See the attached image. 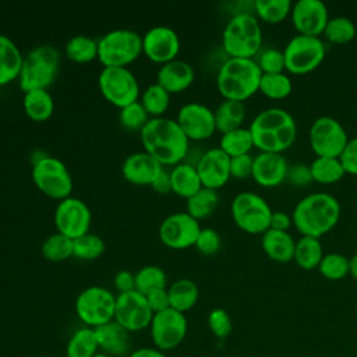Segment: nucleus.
I'll return each mask as SVG.
<instances>
[{"instance_id":"obj_1","label":"nucleus","mask_w":357,"mask_h":357,"mask_svg":"<svg viewBox=\"0 0 357 357\" xmlns=\"http://www.w3.org/2000/svg\"><path fill=\"white\" fill-rule=\"evenodd\" d=\"M144 151L165 165H177L187 158L190 139L174 119L151 117L139 131Z\"/></svg>"},{"instance_id":"obj_2","label":"nucleus","mask_w":357,"mask_h":357,"mask_svg":"<svg viewBox=\"0 0 357 357\" xmlns=\"http://www.w3.org/2000/svg\"><path fill=\"white\" fill-rule=\"evenodd\" d=\"M254 146L261 152L282 153L289 149L297 134L293 116L282 107H268L261 110L250 124Z\"/></svg>"},{"instance_id":"obj_3","label":"nucleus","mask_w":357,"mask_h":357,"mask_svg":"<svg viewBox=\"0 0 357 357\" xmlns=\"http://www.w3.org/2000/svg\"><path fill=\"white\" fill-rule=\"evenodd\" d=\"M340 218V204L329 192H311L303 197L291 212V220L303 236L319 238L333 229Z\"/></svg>"},{"instance_id":"obj_4","label":"nucleus","mask_w":357,"mask_h":357,"mask_svg":"<svg viewBox=\"0 0 357 357\" xmlns=\"http://www.w3.org/2000/svg\"><path fill=\"white\" fill-rule=\"evenodd\" d=\"M262 71L254 59L229 57L218 70L216 85L225 99L244 102L259 91Z\"/></svg>"},{"instance_id":"obj_5","label":"nucleus","mask_w":357,"mask_h":357,"mask_svg":"<svg viewBox=\"0 0 357 357\" xmlns=\"http://www.w3.org/2000/svg\"><path fill=\"white\" fill-rule=\"evenodd\" d=\"M60 67V52L50 43L32 47L22 60L18 75L20 88L24 92L33 89H47L56 79Z\"/></svg>"},{"instance_id":"obj_6","label":"nucleus","mask_w":357,"mask_h":357,"mask_svg":"<svg viewBox=\"0 0 357 357\" xmlns=\"http://www.w3.org/2000/svg\"><path fill=\"white\" fill-rule=\"evenodd\" d=\"M222 43L230 57L254 59L262 43V29L257 17L248 11L236 13L223 29Z\"/></svg>"},{"instance_id":"obj_7","label":"nucleus","mask_w":357,"mask_h":357,"mask_svg":"<svg viewBox=\"0 0 357 357\" xmlns=\"http://www.w3.org/2000/svg\"><path fill=\"white\" fill-rule=\"evenodd\" d=\"M142 53V36L128 28H117L98 39V59L105 67H127Z\"/></svg>"},{"instance_id":"obj_8","label":"nucleus","mask_w":357,"mask_h":357,"mask_svg":"<svg viewBox=\"0 0 357 357\" xmlns=\"http://www.w3.org/2000/svg\"><path fill=\"white\" fill-rule=\"evenodd\" d=\"M234 223L247 233L264 234L271 227L272 209L269 204L257 192H238L230 205Z\"/></svg>"},{"instance_id":"obj_9","label":"nucleus","mask_w":357,"mask_h":357,"mask_svg":"<svg viewBox=\"0 0 357 357\" xmlns=\"http://www.w3.org/2000/svg\"><path fill=\"white\" fill-rule=\"evenodd\" d=\"M32 180L42 192L56 199L70 197L73 190L68 167L63 160L50 155L40 156L33 162Z\"/></svg>"},{"instance_id":"obj_10","label":"nucleus","mask_w":357,"mask_h":357,"mask_svg":"<svg viewBox=\"0 0 357 357\" xmlns=\"http://www.w3.org/2000/svg\"><path fill=\"white\" fill-rule=\"evenodd\" d=\"M116 296L102 286H89L75 298V312L81 322L89 328H98L114 318Z\"/></svg>"},{"instance_id":"obj_11","label":"nucleus","mask_w":357,"mask_h":357,"mask_svg":"<svg viewBox=\"0 0 357 357\" xmlns=\"http://www.w3.org/2000/svg\"><path fill=\"white\" fill-rule=\"evenodd\" d=\"M98 85L105 99L119 109L139 98V82L128 67H103Z\"/></svg>"},{"instance_id":"obj_12","label":"nucleus","mask_w":357,"mask_h":357,"mask_svg":"<svg viewBox=\"0 0 357 357\" xmlns=\"http://www.w3.org/2000/svg\"><path fill=\"white\" fill-rule=\"evenodd\" d=\"M325 52V45L319 36L297 33L283 49L286 70L291 74H307L322 63Z\"/></svg>"},{"instance_id":"obj_13","label":"nucleus","mask_w":357,"mask_h":357,"mask_svg":"<svg viewBox=\"0 0 357 357\" xmlns=\"http://www.w3.org/2000/svg\"><path fill=\"white\" fill-rule=\"evenodd\" d=\"M308 137L315 155L325 158H339L349 141L342 123L331 116L315 119L310 127Z\"/></svg>"},{"instance_id":"obj_14","label":"nucleus","mask_w":357,"mask_h":357,"mask_svg":"<svg viewBox=\"0 0 357 357\" xmlns=\"http://www.w3.org/2000/svg\"><path fill=\"white\" fill-rule=\"evenodd\" d=\"M187 329L188 324L185 314L172 307L155 312L149 325L151 339L155 347L165 353L176 349L184 342Z\"/></svg>"},{"instance_id":"obj_15","label":"nucleus","mask_w":357,"mask_h":357,"mask_svg":"<svg viewBox=\"0 0 357 357\" xmlns=\"http://www.w3.org/2000/svg\"><path fill=\"white\" fill-rule=\"evenodd\" d=\"M153 318L146 297L138 290L117 293L114 305V321L128 332H138L149 328Z\"/></svg>"},{"instance_id":"obj_16","label":"nucleus","mask_w":357,"mask_h":357,"mask_svg":"<svg viewBox=\"0 0 357 357\" xmlns=\"http://www.w3.org/2000/svg\"><path fill=\"white\" fill-rule=\"evenodd\" d=\"M198 219L185 212H173L167 215L159 226L162 243L174 250L188 248L195 244L201 231Z\"/></svg>"},{"instance_id":"obj_17","label":"nucleus","mask_w":357,"mask_h":357,"mask_svg":"<svg viewBox=\"0 0 357 357\" xmlns=\"http://www.w3.org/2000/svg\"><path fill=\"white\" fill-rule=\"evenodd\" d=\"M91 219V209L82 199L77 197L70 195L60 199L54 209V223L57 231L68 236L73 240L89 231Z\"/></svg>"},{"instance_id":"obj_18","label":"nucleus","mask_w":357,"mask_h":357,"mask_svg":"<svg viewBox=\"0 0 357 357\" xmlns=\"http://www.w3.org/2000/svg\"><path fill=\"white\" fill-rule=\"evenodd\" d=\"M176 121L187 138L194 141L206 139L216 130L213 110L199 102L184 103L177 112Z\"/></svg>"},{"instance_id":"obj_19","label":"nucleus","mask_w":357,"mask_h":357,"mask_svg":"<svg viewBox=\"0 0 357 357\" xmlns=\"http://www.w3.org/2000/svg\"><path fill=\"white\" fill-rule=\"evenodd\" d=\"M180 50L177 32L167 25H155L142 35V53L155 63L174 60Z\"/></svg>"},{"instance_id":"obj_20","label":"nucleus","mask_w":357,"mask_h":357,"mask_svg":"<svg viewBox=\"0 0 357 357\" xmlns=\"http://www.w3.org/2000/svg\"><path fill=\"white\" fill-rule=\"evenodd\" d=\"M291 21L298 33L319 36L329 20L328 7L321 0H298L291 6Z\"/></svg>"},{"instance_id":"obj_21","label":"nucleus","mask_w":357,"mask_h":357,"mask_svg":"<svg viewBox=\"0 0 357 357\" xmlns=\"http://www.w3.org/2000/svg\"><path fill=\"white\" fill-rule=\"evenodd\" d=\"M197 172L199 174L204 187L218 190L223 187L230 176V156L223 152L219 146L205 151L197 165Z\"/></svg>"},{"instance_id":"obj_22","label":"nucleus","mask_w":357,"mask_h":357,"mask_svg":"<svg viewBox=\"0 0 357 357\" xmlns=\"http://www.w3.org/2000/svg\"><path fill=\"white\" fill-rule=\"evenodd\" d=\"M287 159L282 153L259 152L254 156L251 177L262 187H275L286 180Z\"/></svg>"},{"instance_id":"obj_23","label":"nucleus","mask_w":357,"mask_h":357,"mask_svg":"<svg viewBox=\"0 0 357 357\" xmlns=\"http://www.w3.org/2000/svg\"><path fill=\"white\" fill-rule=\"evenodd\" d=\"M162 169L163 165L146 151L130 153L121 165V173L124 178L139 185H151Z\"/></svg>"},{"instance_id":"obj_24","label":"nucleus","mask_w":357,"mask_h":357,"mask_svg":"<svg viewBox=\"0 0 357 357\" xmlns=\"http://www.w3.org/2000/svg\"><path fill=\"white\" fill-rule=\"evenodd\" d=\"M194 78V67L180 59L160 64L156 73V82L170 93H177L187 89L192 84Z\"/></svg>"},{"instance_id":"obj_25","label":"nucleus","mask_w":357,"mask_h":357,"mask_svg":"<svg viewBox=\"0 0 357 357\" xmlns=\"http://www.w3.org/2000/svg\"><path fill=\"white\" fill-rule=\"evenodd\" d=\"M99 350L109 356H126L130 349V332L114 319L95 328Z\"/></svg>"},{"instance_id":"obj_26","label":"nucleus","mask_w":357,"mask_h":357,"mask_svg":"<svg viewBox=\"0 0 357 357\" xmlns=\"http://www.w3.org/2000/svg\"><path fill=\"white\" fill-rule=\"evenodd\" d=\"M264 252L276 262H289L294 257L296 241L289 231L268 229L261 238Z\"/></svg>"},{"instance_id":"obj_27","label":"nucleus","mask_w":357,"mask_h":357,"mask_svg":"<svg viewBox=\"0 0 357 357\" xmlns=\"http://www.w3.org/2000/svg\"><path fill=\"white\" fill-rule=\"evenodd\" d=\"M24 56L17 43L4 33H0V85L18 79Z\"/></svg>"},{"instance_id":"obj_28","label":"nucleus","mask_w":357,"mask_h":357,"mask_svg":"<svg viewBox=\"0 0 357 357\" xmlns=\"http://www.w3.org/2000/svg\"><path fill=\"white\" fill-rule=\"evenodd\" d=\"M172 191L185 199L194 195L201 187V178L197 172V167L188 162H180L173 166L170 170Z\"/></svg>"},{"instance_id":"obj_29","label":"nucleus","mask_w":357,"mask_h":357,"mask_svg":"<svg viewBox=\"0 0 357 357\" xmlns=\"http://www.w3.org/2000/svg\"><path fill=\"white\" fill-rule=\"evenodd\" d=\"M167 291H169L170 307L183 314L191 310L197 304L199 297V290L197 283L188 278L176 279L167 287Z\"/></svg>"},{"instance_id":"obj_30","label":"nucleus","mask_w":357,"mask_h":357,"mask_svg":"<svg viewBox=\"0 0 357 357\" xmlns=\"http://www.w3.org/2000/svg\"><path fill=\"white\" fill-rule=\"evenodd\" d=\"M213 114L216 130L223 134L230 130L243 127L241 124L245 119V105L240 100L225 99L213 110Z\"/></svg>"},{"instance_id":"obj_31","label":"nucleus","mask_w":357,"mask_h":357,"mask_svg":"<svg viewBox=\"0 0 357 357\" xmlns=\"http://www.w3.org/2000/svg\"><path fill=\"white\" fill-rule=\"evenodd\" d=\"M22 105L26 116L36 121L49 119L54 110V100L47 89H33L24 92Z\"/></svg>"},{"instance_id":"obj_32","label":"nucleus","mask_w":357,"mask_h":357,"mask_svg":"<svg viewBox=\"0 0 357 357\" xmlns=\"http://www.w3.org/2000/svg\"><path fill=\"white\" fill-rule=\"evenodd\" d=\"M99 351V344L93 328L84 326L75 331L66 346L67 357H93Z\"/></svg>"},{"instance_id":"obj_33","label":"nucleus","mask_w":357,"mask_h":357,"mask_svg":"<svg viewBox=\"0 0 357 357\" xmlns=\"http://www.w3.org/2000/svg\"><path fill=\"white\" fill-rule=\"evenodd\" d=\"M322 257H324V250L319 238L311 237V236H301L296 241L293 259L300 268L307 271L318 268Z\"/></svg>"},{"instance_id":"obj_34","label":"nucleus","mask_w":357,"mask_h":357,"mask_svg":"<svg viewBox=\"0 0 357 357\" xmlns=\"http://www.w3.org/2000/svg\"><path fill=\"white\" fill-rule=\"evenodd\" d=\"M66 56L77 63H88L98 57V40L85 33L71 36L64 45Z\"/></svg>"},{"instance_id":"obj_35","label":"nucleus","mask_w":357,"mask_h":357,"mask_svg":"<svg viewBox=\"0 0 357 357\" xmlns=\"http://www.w3.org/2000/svg\"><path fill=\"white\" fill-rule=\"evenodd\" d=\"M218 204H219L218 190L202 185L194 195L187 198L185 208L191 216L199 220L209 216L215 211Z\"/></svg>"},{"instance_id":"obj_36","label":"nucleus","mask_w":357,"mask_h":357,"mask_svg":"<svg viewBox=\"0 0 357 357\" xmlns=\"http://www.w3.org/2000/svg\"><path fill=\"white\" fill-rule=\"evenodd\" d=\"M252 146H254V141H252L250 128H244V127H238L227 132H223L219 142V148L223 152H226L230 158L250 153Z\"/></svg>"},{"instance_id":"obj_37","label":"nucleus","mask_w":357,"mask_h":357,"mask_svg":"<svg viewBox=\"0 0 357 357\" xmlns=\"http://www.w3.org/2000/svg\"><path fill=\"white\" fill-rule=\"evenodd\" d=\"M311 174L314 181L321 184H332L339 181L344 176V169L339 158H325L317 156L311 165Z\"/></svg>"},{"instance_id":"obj_38","label":"nucleus","mask_w":357,"mask_h":357,"mask_svg":"<svg viewBox=\"0 0 357 357\" xmlns=\"http://www.w3.org/2000/svg\"><path fill=\"white\" fill-rule=\"evenodd\" d=\"M40 251L49 261H64L74 255V241L68 236L56 231L43 240Z\"/></svg>"},{"instance_id":"obj_39","label":"nucleus","mask_w":357,"mask_h":357,"mask_svg":"<svg viewBox=\"0 0 357 357\" xmlns=\"http://www.w3.org/2000/svg\"><path fill=\"white\" fill-rule=\"evenodd\" d=\"M139 102L151 117H160L169 107L170 92L158 82H153L142 91Z\"/></svg>"},{"instance_id":"obj_40","label":"nucleus","mask_w":357,"mask_h":357,"mask_svg":"<svg viewBox=\"0 0 357 357\" xmlns=\"http://www.w3.org/2000/svg\"><path fill=\"white\" fill-rule=\"evenodd\" d=\"M134 275L135 290H138L142 294H146L153 289L166 287L167 284V275L158 265H145L139 268V271H137Z\"/></svg>"},{"instance_id":"obj_41","label":"nucleus","mask_w":357,"mask_h":357,"mask_svg":"<svg viewBox=\"0 0 357 357\" xmlns=\"http://www.w3.org/2000/svg\"><path fill=\"white\" fill-rule=\"evenodd\" d=\"M324 35L332 43H346L354 38L356 25L350 18L337 15L328 20L326 26L324 29Z\"/></svg>"},{"instance_id":"obj_42","label":"nucleus","mask_w":357,"mask_h":357,"mask_svg":"<svg viewBox=\"0 0 357 357\" xmlns=\"http://www.w3.org/2000/svg\"><path fill=\"white\" fill-rule=\"evenodd\" d=\"M293 84L289 75L284 73L275 74H262L259 81V91L272 99L286 98L291 92Z\"/></svg>"},{"instance_id":"obj_43","label":"nucleus","mask_w":357,"mask_h":357,"mask_svg":"<svg viewBox=\"0 0 357 357\" xmlns=\"http://www.w3.org/2000/svg\"><path fill=\"white\" fill-rule=\"evenodd\" d=\"M73 241L74 255L79 259H95L100 257L106 250L105 240L99 234L91 231L74 238Z\"/></svg>"},{"instance_id":"obj_44","label":"nucleus","mask_w":357,"mask_h":357,"mask_svg":"<svg viewBox=\"0 0 357 357\" xmlns=\"http://www.w3.org/2000/svg\"><path fill=\"white\" fill-rule=\"evenodd\" d=\"M291 6L290 0H255L254 3L257 14L271 24L283 21L291 13Z\"/></svg>"},{"instance_id":"obj_45","label":"nucleus","mask_w":357,"mask_h":357,"mask_svg":"<svg viewBox=\"0 0 357 357\" xmlns=\"http://www.w3.org/2000/svg\"><path fill=\"white\" fill-rule=\"evenodd\" d=\"M318 271L324 278L329 280H340L346 275H349V271H350L349 258H346L343 254H339V252L324 254L318 265Z\"/></svg>"},{"instance_id":"obj_46","label":"nucleus","mask_w":357,"mask_h":357,"mask_svg":"<svg viewBox=\"0 0 357 357\" xmlns=\"http://www.w3.org/2000/svg\"><path fill=\"white\" fill-rule=\"evenodd\" d=\"M149 119H151V116L148 114V112L145 110V107L142 106L139 99L121 107L119 112V120H120L121 126L126 127L127 130H134V131L139 130L141 131Z\"/></svg>"},{"instance_id":"obj_47","label":"nucleus","mask_w":357,"mask_h":357,"mask_svg":"<svg viewBox=\"0 0 357 357\" xmlns=\"http://www.w3.org/2000/svg\"><path fill=\"white\" fill-rule=\"evenodd\" d=\"M257 64L261 68L262 74L283 73V70H286V61H284L283 50H278L275 47L265 49L259 54V57L257 60Z\"/></svg>"},{"instance_id":"obj_48","label":"nucleus","mask_w":357,"mask_h":357,"mask_svg":"<svg viewBox=\"0 0 357 357\" xmlns=\"http://www.w3.org/2000/svg\"><path fill=\"white\" fill-rule=\"evenodd\" d=\"M208 326L213 336H216L218 339H225L231 333L233 324L227 311L220 307H216L211 310L208 314Z\"/></svg>"},{"instance_id":"obj_49","label":"nucleus","mask_w":357,"mask_h":357,"mask_svg":"<svg viewBox=\"0 0 357 357\" xmlns=\"http://www.w3.org/2000/svg\"><path fill=\"white\" fill-rule=\"evenodd\" d=\"M194 245L201 254L213 255L215 252L219 251V248L222 245V238H220V234L215 229L204 227V229H201Z\"/></svg>"},{"instance_id":"obj_50","label":"nucleus","mask_w":357,"mask_h":357,"mask_svg":"<svg viewBox=\"0 0 357 357\" xmlns=\"http://www.w3.org/2000/svg\"><path fill=\"white\" fill-rule=\"evenodd\" d=\"M254 156L250 153L230 158V176L234 178H245L252 174Z\"/></svg>"},{"instance_id":"obj_51","label":"nucleus","mask_w":357,"mask_h":357,"mask_svg":"<svg viewBox=\"0 0 357 357\" xmlns=\"http://www.w3.org/2000/svg\"><path fill=\"white\" fill-rule=\"evenodd\" d=\"M286 180L289 183H291L293 185H297V187H304V185L310 184L311 181H314L310 165L294 163V165L289 166Z\"/></svg>"},{"instance_id":"obj_52","label":"nucleus","mask_w":357,"mask_h":357,"mask_svg":"<svg viewBox=\"0 0 357 357\" xmlns=\"http://www.w3.org/2000/svg\"><path fill=\"white\" fill-rule=\"evenodd\" d=\"M346 173L357 174V137L350 138L339 156Z\"/></svg>"},{"instance_id":"obj_53","label":"nucleus","mask_w":357,"mask_h":357,"mask_svg":"<svg viewBox=\"0 0 357 357\" xmlns=\"http://www.w3.org/2000/svg\"><path fill=\"white\" fill-rule=\"evenodd\" d=\"M146 297V301L151 307V310L155 312L163 311L166 308L170 307V301H169V291L167 287H159V289H153L149 293L144 294Z\"/></svg>"},{"instance_id":"obj_54","label":"nucleus","mask_w":357,"mask_h":357,"mask_svg":"<svg viewBox=\"0 0 357 357\" xmlns=\"http://www.w3.org/2000/svg\"><path fill=\"white\" fill-rule=\"evenodd\" d=\"M113 283L119 293L135 290V275L127 269H121L114 275Z\"/></svg>"},{"instance_id":"obj_55","label":"nucleus","mask_w":357,"mask_h":357,"mask_svg":"<svg viewBox=\"0 0 357 357\" xmlns=\"http://www.w3.org/2000/svg\"><path fill=\"white\" fill-rule=\"evenodd\" d=\"M291 225H293L291 215H289V213L284 212V211H272V215H271V227H269V229L287 231V229H289Z\"/></svg>"},{"instance_id":"obj_56","label":"nucleus","mask_w":357,"mask_h":357,"mask_svg":"<svg viewBox=\"0 0 357 357\" xmlns=\"http://www.w3.org/2000/svg\"><path fill=\"white\" fill-rule=\"evenodd\" d=\"M151 187L160 194H166L172 191V181H170V172L165 167L160 170V173L156 176V178L152 181Z\"/></svg>"},{"instance_id":"obj_57","label":"nucleus","mask_w":357,"mask_h":357,"mask_svg":"<svg viewBox=\"0 0 357 357\" xmlns=\"http://www.w3.org/2000/svg\"><path fill=\"white\" fill-rule=\"evenodd\" d=\"M128 357H169V356L156 347H141L131 351Z\"/></svg>"},{"instance_id":"obj_58","label":"nucleus","mask_w":357,"mask_h":357,"mask_svg":"<svg viewBox=\"0 0 357 357\" xmlns=\"http://www.w3.org/2000/svg\"><path fill=\"white\" fill-rule=\"evenodd\" d=\"M349 266H350L349 273L357 280V254H354L353 257L349 258Z\"/></svg>"},{"instance_id":"obj_59","label":"nucleus","mask_w":357,"mask_h":357,"mask_svg":"<svg viewBox=\"0 0 357 357\" xmlns=\"http://www.w3.org/2000/svg\"><path fill=\"white\" fill-rule=\"evenodd\" d=\"M93 357H112V356H109V354H106V353H103V351H98Z\"/></svg>"}]
</instances>
